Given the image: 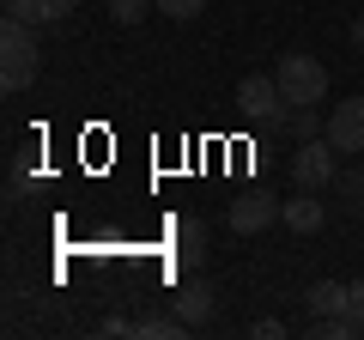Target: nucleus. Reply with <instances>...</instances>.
I'll list each match as a JSON object with an SVG mask.
<instances>
[{"label":"nucleus","mask_w":364,"mask_h":340,"mask_svg":"<svg viewBox=\"0 0 364 340\" xmlns=\"http://www.w3.org/2000/svg\"><path fill=\"white\" fill-rule=\"evenodd\" d=\"M37 67H43L37 25H25V18L6 13V25H0V85H6V92H25V85H37Z\"/></svg>","instance_id":"1"},{"label":"nucleus","mask_w":364,"mask_h":340,"mask_svg":"<svg viewBox=\"0 0 364 340\" xmlns=\"http://www.w3.org/2000/svg\"><path fill=\"white\" fill-rule=\"evenodd\" d=\"M237 116L255 122V128H279V122L291 116L286 92H279V79H273V73H249L243 85H237Z\"/></svg>","instance_id":"2"},{"label":"nucleus","mask_w":364,"mask_h":340,"mask_svg":"<svg viewBox=\"0 0 364 340\" xmlns=\"http://www.w3.org/2000/svg\"><path fill=\"white\" fill-rule=\"evenodd\" d=\"M279 92H286V104H322L328 97V67L316 61V55H279Z\"/></svg>","instance_id":"3"},{"label":"nucleus","mask_w":364,"mask_h":340,"mask_svg":"<svg viewBox=\"0 0 364 340\" xmlns=\"http://www.w3.org/2000/svg\"><path fill=\"white\" fill-rule=\"evenodd\" d=\"M340 176V152L316 134V140H298V152H291V183L298 188H328Z\"/></svg>","instance_id":"4"},{"label":"nucleus","mask_w":364,"mask_h":340,"mask_svg":"<svg viewBox=\"0 0 364 340\" xmlns=\"http://www.w3.org/2000/svg\"><path fill=\"white\" fill-rule=\"evenodd\" d=\"M170 310H176L188 328H207V322H213V310H219V292H213V280L188 274V280L176 286V298H170Z\"/></svg>","instance_id":"5"},{"label":"nucleus","mask_w":364,"mask_h":340,"mask_svg":"<svg viewBox=\"0 0 364 340\" xmlns=\"http://www.w3.org/2000/svg\"><path fill=\"white\" fill-rule=\"evenodd\" d=\"M279 213H286V201H273V195H261V188H249V195L231 201V231H237V237H255V231H267Z\"/></svg>","instance_id":"6"},{"label":"nucleus","mask_w":364,"mask_h":340,"mask_svg":"<svg viewBox=\"0 0 364 340\" xmlns=\"http://www.w3.org/2000/svg\"><path fill=\"white\" fill-rule=\"evenodd\" d=\"M328 146L334 152H364V97H346V104L328 110Z\"/></svg>","instance_id":"7"},{"label":"nucleus","mask_w":364,"mask_h":340,"mask_svg":"<svg viewBox=\"0 0 364 340\" xmlns=\"http://www.w3.org/2000/svg\"><path fill=\"white\" fill-rule=\"evenodd\" d=\"M170 243H176V262L182 267L207 262V225H200V219H176V225H170Z\"/></svg>","instance_id":"8"},{"label":"nucleus","mask_w":364,"mask_h":340,"mask_svg":"<svg viewBox=\"0 0 364 340\" xmlns=\"http://www.w3.org/2000/svg\"><path fill=\"white\" fill-rule=\"evenodd\" d=\"M73 6H79V0H6V13L25 18V25H37V31H43V25H61Z\"/></svg>","instance_id":"9"},{"label":"nucleus","mask_w":364,"mask_h":340,"mask_svg":"<svg viewBox=\"0 0 364 340\" xmlns=\"http://www.w3.org/2000/svg\"><path fill=\"white\" fill-rule=\"evenodd\" d=\"M310 195H316V188H298V195L286 201V213H279V219H286V225H291L298 237L322 231V201H310Z\"/></svg>","instance_id":"10"},{"label":"nucleus","mask_w":364,"mask_h":340,"mask_svg":"<svg viewBox=\"0 0 364 340\" xmlns=\"http://www.w3.org/2000/svg\"><path fill=\"white\" fill-rule=\"evenodd\" d=\"M134 334H140V340H182V334H188V322H182L176 310H170V316H140Z\"/></svg>","instance_id":"11"},{"label":"nucleus","mask_w":364,"mask_h":340,"mask_svg":"<svg viewBox=\"0 0 364 340\" xmlns=\"http://www.w3.org/2000/svg\"><path fill=\"white\" fill-rule=\"evenodd\" d=\"M310 316H346V286L316 280V286H310Z\"/></svg>","instance_id":"12"},{"label":"nucleus","mask_w":364,"mask_h":340,"mask_svg":"<svg viewBox=\"0 0 364 340\" xmlns=\"http://www.w3.org/2000/svg\"><path fill=\"white\" fill-rule=\"evenodd\" d=\"M286 128L298 134V140H316V134H322V110H316V104H291Z\"/></svg>","instance_id":"13"},{"label":"nucleus","mask_w":364,"mask_h":340,"mask_svg":"<svg viewBox=\"0 0 364 340\" xmlns=\"http://www.w3.org/2000/svg\"><path fill=\"white\" fill-rule=\"evenodd\" d=\"M146 13H158V0H109V18L116 25H140Z\"/></svg>","instance_id":"14"},{"label":"nucleus","mask_w":364,"mask_h":340,"mask_svg":"<svg viewBox=\"0 0 364 340\" xmlns=\"http://www.w3.org/2000/svg\"><path fill=\"white\" fill-rule=\"evenodd\" d=\"M334 188H340V201H346V207H364V170H340Z\"/></svg>","instance_id":"15"},{"label":"nucleus","mask_w":364,"mask_h":340,"mask_svg":"<svg viewBox=\"0 0 364 340\" xmlns=\"http://www.w3.org/2000/svg\"><path fill=\"white\" fill-rule=\"evenodd\" d=\"M158 13H164V18H176V25H188V18H200V13H207V0H158Z\"/></svg>","instance_id":"16"},{"label":"nucleus","mask_w":364,"mask_h":340,"mask_svg":"<svg viewBox=\"0 0 364 340\" xmlns=\"http://www.w3.org/2000/svg\"><path fill=\"white\" fill-rule=\"evenodd\" d=\"M346 316L358 322V340H364V280H352V286H346Z\"/></svg>","instance_id":"17"},{"label":"nucleus","mask_w":364,"mask_h":340,"mask_svg":"<svg viewBox=\"0 0 364 340\" xmlns=\"http://www.w3.org/2000/svg\"><path fill=\"white\" fill-rule=\"evenodd\" d=\"M249 334H255V340H279V334H286V322H279V316H261Z\"/></svg>","instance_id":"18"},{"label":"nucleus","mask_w":364,"mask_h":340,"mask_svg":"<svg viewBox=\"0 0 364 340\" xmlns=\"http://www.w3.org/2000/svg\"><path fill=\"white\" fill-rule=\"evenodd\" d=\"M97 334H109V340H116V334H134V322H128V316H104V322H97Z\"/></svg>","instance_id":"19"},{"label":"nucleus","mask_w":364,"mask_h":340,"mask_svg":"<svg viewBox=\"0 0 364 340\" xmlns=\"http://www.w3.org/2000/svg\"><path fill=\"white\" fill-rule=\"evenodd\" d=\"M352 43H358V49H364V18H358V25H352Z\"/></svg>","instance_id":"20"}]
</instances>
